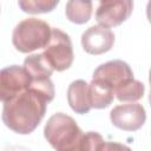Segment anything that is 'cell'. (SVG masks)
<instances>
[{
    "instance_id": "1",
    "label": "cell",
    "mask_w": 151,
    "mask_h": 151,
    "mask_svg": "<svg viewBox=\"0 0 151 151\" xmlns=\"http://www.w3.org/2000/svg\"><path fill=\"white\" fill-rule=\"evenodd\" d=\"M52 80H32L29 87L4 103L2 122L15 133L28 134L33 132L46 113V107L54 99Z\"/></svg>"
},
{
    "instance_id": "2",
    "label": "cell",
    "mask_w": 151,
    "mask_h": 151,
    "mask_svg": "<svg viewBox=\"0 0 151 151\" xmlns=\"http://www.w3.org/2000/svg\"><path fill=\"white\" fill-rule=\"evenodd\" d=\"M44 136L55 151H81L84 132L72 117L63 112L48 118Z\"/></svg>"
},
{
    "instance_id": "3",
    "label": "cell",
    "mask_w": 151,
    "mask_h": 151,
    "mask_svg": "<svg viewBox=\"0 0 151 151\" xmlns=\"http://www.w3.org/2000/svg\"><path fill=\"white\" fill-rule=\"evenodd\" d=\"M51 29L50 25L41 19H24L13 29V46L21 53H29L39 48H45L51 38Z\"/></svg>"
},
{
    "instance_id": "4",
    "label": "cell",
    "mask_w": 151,
    "mask_h": 151,
    "mask_svg": "<svg viewBox=\"0 0 151 151\" xmlns=\"http://www.w3.org/2000/svg\"><path fill=\"white\" fill-rule=\"evenodd\" d=\"M42 54L54 71L61 72L70 68L74 54L68 34L59 28H52L50 41L45 46Z\"/></svg>"
},
{
    "instance_id": "5",
    "label": "cell",
    "mask_w": 151,
    "mask_h": 151,
    "mask_svg": "<svg viewBox=\"0 0 151 151\" xmlns=\"http://www.w3.org/2000/svg\"><path fill=\"white\" fill-rule=\"evenodd\" d=\"M31 77L22 66L12 65L0 70V101L6 103L29 87Z\"/></svg>"
},
{
    "instance_id": "6",
    "label": "cell",
    "mask_w": 151,
    "mask_h": 151,
    "mask_svg": "<svg viewBox=\"0 0 151 151\" xmlns=\"http://www.w3.org/2000/svg\"><path fill=\"white\" fill-rule=\"evenodd\" d=\"M133 9L130 0H105L100 1L96 11V20L99 26L116 27L129 19Z\"/></svg>"
},
{
    "instance_id": "7",
    "label": "cell",
    "mask_w": 151,
    "mask_h": 151,
    "mask_svg": "<svg viewBox=\"0 0 151 151\" xmlns=\"http://www.w3.org/2000/svg\"><path fill=\"white\" fill-rule=\"evenodd\" d=\"M111 123L124 131H137L139 130L145 120L146 112L142 104L130 103L114 106L110 112Z\"/></svg>"
},
{
    "instance_id": "8",
    "label": "cell",
    "mask_w": 151,
    "mask_h": 151,
    "mask_svg": "<svg viewBox=\"0 0 151 151\" xmlns=\"http://www.w3.org/2000/svg\"><path fill=\"white\" fill-rule=\"evenodd\" d=\"M114 44V34L110 28L91 26L81 34V46L88 54L99 55L109 52Z\"/></svg>"
},
{
    "instance_id": "9",
    "label": "cell",
    "mask_w": 151,
    "mask_h": 151,
    "mask_svg": "<svg viewBox=\"0 0 151 151\" xmlns=\"http://www.w3.org/2000/svg\"><path fill=\"white\" fill-rule=\"evenodd\" d=\"M131 78H133V72L129 64L123 60L116 59L98 66L93 72L92 79L103 81L112 87V90H114L118 85Z\"/></svg>"
},
{
    "instance_id": "10",
    "label": "cell",
    "mask_w": 151,
    "mask_h": 151,
    "mask_svg": "<svg viewBox=\"0 0 151 151\" xmlns=\"http://www.w3.org/2000/svg\"><path fill=\"white\" fill-rule=\"evenodd\" d=\"M67 101L70 107L79 114L88 113L91 110L90 97H88V84L83 80L78 79L72 81L67 88Z\"/></svg>"
},
{
    "instance_id": "11",
    "label": "cell",
    "mask_w": 151,
    "mask_h": 151,
    "mask_svg": "<svg viewBox=\"0 0 151 151\" xmlns=\"http://www.w3.org/2000/svg\"><path fill=\"white\" fill-rule=\"evenodd\" d=\"M88 97L91 109L100 110L106 109L112 104L114 99V93L112 87H110L105 83L92 79V81L88 84Z\"/></svg>"
},
{
    "instance_id": "12",
    "label": "cell",
    "mask_w": 151,
    "mask_h": 151,
    "mask_svg": "<svg viewBox=\"0 0 151 151\" xmlns=\"http://www.w3.org/2000/svg\"><path fill=\"white\" fill-rule=\"evenodd\" d=\"M25 71L28 73L32 80H45L48 79L52 73L53 68L47 61V59L44 57L42 53L40 54H32L28 55L24 60V66Z\"/></svg>"
},
{
    "instance_id": "13",
    "label": "cell",
    "mask_w": 151,
    "mask_h": 151,
    "mask_svg": "<svg viewBox=\"0 0 151 151\" xmlns=\"http://www.w3.org/2000/svg\"><path fill=\"white\" fill-rule=\"evenodd\" d=\"M144 92H145L144 84L139 80H136L134 78L125 80L113 90V93L116 94L119 101H131V103L142 99Z\"/></svg>"
},
{
    "instance_id": "14",
    "label": "cell",
    "mask_w": 151,
    "mask_h": 151,
    "mask_svg": "<svg viewBox=\"0 0 151 151\" xmlns=\"http://www.w3.org/2000/svg\"><path fill=\"white\" fill-rule=\"evenodd\" d=\"M92 2L91 1H79L72 0L66 4L65 14L66 18L73 24H85L91 19L92 15Z\"/></svg>"
},
{
    "instance_id": "15",
    "label": "cell",
    "mask_w": 151,
    "mask_h": 151,
    "mask_svg": "<svg viewBox=\"0 0 151 151\" xmlns=\"http://www.w3.org/2000/svg\"><path fill=\"white\" fill-rule=\"evenodd\" d=\"M58 0H21L18 2L22 12L31 14L52 12L58 6Z\"/></svg>"
},
{
    "instance_id": "16",
    "label": "cell",
    "mask_w": 151,
    "mask_h": 151,
    "mask_svg": "<svg viewBox=\"0 0 151 151\" xmlns=\"http://www.w3.org/2000/svg\"><path fill=\"white\" fill-rule=\"evenodd\" d=\"M103 142L104 139L98 132L88 131L84 133L83 143H81V151H98Z\"/></svg>"
},
{
    "instance_id": "17",
    "label": "cell",
    "mask_w": 151,
    "mask_h": 151,
    "mask_svg": "<svg viewBox=\"0 0 151 151\" xmlns=\"http://www.w3.org/2000/svg\"><path fill=\"white\" fill-rule=\"evenodd\" d=\"M98 151H132L129 146L122 144V143H116V142H103L101 145L99 146Z\"/></svg>"
}]
</instances>
